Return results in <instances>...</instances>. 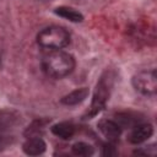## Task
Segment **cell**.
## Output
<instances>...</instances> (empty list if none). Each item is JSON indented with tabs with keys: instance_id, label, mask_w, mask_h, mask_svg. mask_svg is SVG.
Listing matches in <instances>:
<instances>
[{
	"instance_id": "cell-11",
	"label": "cell",
	"mask_w": 157,
	"mask_h": 157,
	"mask_svg": "<svg viewBox=\"0 0 157 157\" xmlns=\"http://www.w3.org/2000/svg\"><path fill=\"white\" fill-rule=\"evenodd\" d=\"M71 151H72L74 155L81 156V157H90V156H92L94 153L93 146L87 144V142H82V141L74 144L72 147H71Z\"/></svg>"
},
{
	"instance_id": "cell-6",
	"label": "cell",
	"mask_w": 157,
	"mask_h": 157,
	"mask_svg": "<svg viewBox=\"0 0 157 157\" xmlns=\"http://www.w3.org/2000/svg\"><path fill=\"white\" fill-rule=\"evenodd\" d=\"M98 130L108 141H117L121 135V126L115 120L102 119L98 123Z\"/></svg>"
},
{
	"instance_id": "cell-14",
	"label": "cell",
	"mask_w": 157,
	"mask_h": 157,
	"mask_svg": "<svg viewBox=\"0 0 157 157\" xmlns=\"http://www.w3.org/2000/svg\"><path fill=\"white\" fill-rule=\"evenodd\" d=\"M10 144H11V140H10L9 137H6V136H0V151L5 150Z\"/></svg>"
},
{
	"instance_id": "cell-7",
	"label": "cell",
	"mask_w": 157,
	"mask_h": 157,
	"mask_svg": "<svg viewBox=\"0 0 157 157\" xmlns=\"http://www.w3.org/2000/svg\"><path fill=\"white\" fill-rule=\"evenodd\" d=\"M45 148H47V145H45L44 140L40 137L27 139L25 141V144L22 145L23 152L28 156H39V155L44 153Z\"/></svg>"
},
{
	"instance_id": "cell-10",
	"label": "cell",
	"mask_w": 157,
	"mask_h": 157,
	"mask_svg": "<svg viewBox=\"0 0 157 157\" xmlns=\"http://www.w3.org/2000/svg\"><path fill=\"white\" fill-rule=\"evenodd\" d=\"M54 12H55V15H58L63 18H66L71 22H81L83 20V16L81 12H78L77 10L69 7V6H59L54 10Z\"/></svg>"
},
{
	"instance_id": "cell-4",
	"label": "cell",
	"mask_w": 157,
	"mask_h": 157,
	"mask_svg": "<svg viewBox=\"0 0 157 157\" xmlns=\"http://www.w3.org/2000/svg\"><path fill=\"white\" fill-rule=\"evenodd\" d=\"M134 88L145 96H152L157 91V76L155 70H142L132 76Z\"/></svg>"
},
{
	"instance_id": "cell-12",
	"label": "cell",
	"mask_w": 157,
	"mask_h": 157,
	"mask_svg": "<svg viewBox=\"0 0 157 157\" xmlns=\"http://www.w3.org/2000/svg\"><path fill=\"white\" fill-rule=\"evenodd\" d=\"M16 123V117L13 113L7 110H0V131H5L13 126Z\"/></svg>"
},
{
	"instance_id": "cell-8",
	"label": "cell",
	"mask_w": 157,
	"mask_h": 157,
	"mask_svg": "<svg viewBox=\"0 0 157 157\" xmlns=\"http://www.w3.org/2000/svg\"><path fill=\"white\" fill-rule=\"evenodd\" d=\"M52 132L63 140H70L75 134V126L69 121H60L52 126Z\"/></svg>"
},
{
	"instance_id": "cell-1",
	"label": "cell",
	"mask_w": 157,
	"mask_h": 157,
	"mask_svg": "<svg viewBox=\"0 0 157 157\" xmlns=\"http://www.w3.org/2000/svg\"><path fill=\"white\" fill-rule=\"evenodd\" d=\"M42 69L48 76L61 78L74 71L75 60L63 49H48L42 56Z\"/></svg>"
},
{
	"instance_id": "cell-13",
	"label": "cell",
	"mask_w": 157,
	"mask_h": 157,
	"mask_svg": "<svg viewBox=\"0 0 157 157\" xmlns=\"http://www.w3.org/2000/svg\"><path fill=\"white\" fill-rule=\"evenodd\" d=\"M115 153H117V151L114 150V147L112 145H104V147H103V155L104 156H112Z\"/></svg>"
},
{
	"instance_id": "cell-3",
	"label": "cell",
	"mask_w": 157,
	"mask_h": 157,
	"mask_svg": "<svg viewBox=\"0 0 157 157\" xmlns=\"http://www.w3.org/2000/svg\"><path fill=\"white\" fill-rule=\"evenodd\" d=\"M113 86V77L110 76L109 72H107L105 75H103L99 80V82L96 86V91L92 98V103L91 107L88 109V112L85 114V119H91L92 117L97 115L105 105V102L108 101L110 90Z\"/></svg>"
},
{
	"instance_id": "cell-9",
	"label": "cell",
	"mask_w": 157,
	"mask_h": 157,
	"mask_svg": "<svg viewBox=\"0 0 157 157\" xmlns=\"http://www.w3.org/2000/svg\"><path fill=\"white\" fill-rule=\"evenodd\" d=\"M87 96H88V88L81 87V88H77V90L67 93L66 96H64L60 102L65 105H75V104L83 102L87 98Z\"/></svg>"
},
{
	"instance_id": "cell-2",
	"label": "cell",
	"mask_w": 157,
	"mask_h": 157,
	"mask_svg": "<svg viewBox=\"0 0 157 157\" xmlns=\"http://www.w3.org/2000/svg\"><path fill=\"white\" fill-rule=\"evenodd\" d=\"M70 42L69 32L60 26L43 28L37 36V43L44 49H63Z\"/></svg>"
},
{
	"instance_id": "cell-5",
	"label": "cell",
	"mask_w": 157,
	"mask_h": 157,
	"mask_svg": "<svg viewBox=\"0 0 157 157\" xmlns=\"http://www.w3.org/2000/svg\"><path fill=\"white\" fill-rule=\"evenodd\" d=\"M153 134V128L151 124L140 123L132 126V130L129 135V142L134 145H139L148 140Z\"/></svg>"
}]
</instances>
